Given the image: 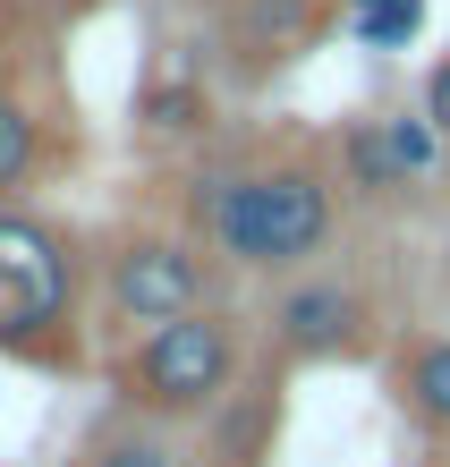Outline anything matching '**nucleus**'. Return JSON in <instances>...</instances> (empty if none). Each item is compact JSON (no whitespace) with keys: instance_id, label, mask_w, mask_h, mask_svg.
Listing matches in <instances>:
<instances>
[{"instance_id":"nucleus-10","label":"nucleus","mask_w":450,"mask_h":467,"mask_svg":"<svg viewBox=\"0 0 450 467\" xmlns=\"http://www.w3.org/2000/svg\"><path fill=\"white\" fill-rule=\"evenodd\" d=\"M86 467H195V459L179 451V433H171V425H153V417H120V425H102V433H94Z\"/></svg>"},{"instance_id":"nucleus-5","label":"nucleus","mask_w":450,"mask_h":467,"mask_svg":"<svg viewBox=\"0 0 450 467\" xmlns=\"http://www.w3.org/2000/svg\"><path fill=\"white\" fill-rule=\"evenodd\" d=\"M272 340L306 357V366H323V357H357L365 340H374V306L349 289V281H289L272 297Z\"/></svg>"},{"instance_id":"nucleus-12","label":"nucleus","mask_w":450,"mask_h":467,"mask_svg":"<svg viewBox=\"0 0 450 467\" xmlns=\"http://www.w3.org/2000/svg\"><path fill=\"white\" fill-rule=\"evenodd\" d=\"M425 26V0H349V35L365 51H408Z\"/></svg>"},{"instance_id":"nucleus-2","label":"nucleus","mask_w":450,"mask_h":467,"mask_svg":"<svg viewBox=\"0 0 450 467\" xmlns=\"http://www.w3.org/2000/svg\"><path fill=\"white\" fill-rule=\"evenodd\" d=\"M238 357H246L238 323L221 306L153 323V332L128 348V366H120V400L136 408V417H153V425H195V417H213V408L230 400Z\"/></svg>"},{"instance_id":"nucleus-6","label":"nucleus","mask_w":450,"mask_h":467,"mask_svg":"<svg viewBox=\"0 0 450 467\" xmlns=\"http://www.w3.org/2000/svg\"><path fill=\"white\" fill-rule=\"evenodd\" d=\"M323 17H331V0H238L230 9V60L246 77H264L280 60H298L323 35Z\"/></svg>"},{"instance_id":"nucleus-4","label":"nucleus","mask_w":450,"mask_h":467,"mask_svg":"<svg viewBox=\"0 0 450 467\" xmlns=\"http://www.w3.org/2000/svg\"><path fill=\"white\" fill-rule=\"evenodd\" d=\"M213 246H195V238H171V230H136L110 246V272H102V289H110V315L136 323V332H153V323H179V315H204L213 306Z\"/></svg>"},{"instance_id":"nucleus-3","label":"nucleus","mask_w":450,"mask_h":467,"mask_svg":"<svg viewBox=\"0 0 450 467\" xmlns=\"http://www.w3.org/2000/svg\"><path fill=\"white\" fill-rule=\"evenodd\" d=\"M77 315V255L35 213H0V348H51Z\"/></svg>"},{"instance_id":"nucleus-9","label":"nucleus","mask_w":450,"mask_h":467,"mask_svg":"<svg viewBox=\"0 0 450 467\" xmlns=\"http://www.w3.org/2000/svg\"><path fill=\"white\" fill-rule=\"evenodd\" d=\"M340 187H357L365 204L400 196V161H391V128L382 119H349L340 128Z\"/></svg>"},{"instance_id":"nucleus-7","label":"nucleus","mask_w":450,"mask_h":467,"mask_svg":"<svg viewBox=\"0 0 450 467\" xmlns=\"http://www.w3.org/2000/svg\"><path fill=\"white\" fill-rule=\"evenodd\" d=\"M400 408L434 442H450V332H425L400 348Z\"/></svg>"},{"instance_id":"nucleus-8","label":"nucleus","mask_w":450,"mask_h":467,"mask_svg":"<svg viewBox=\"0 0 450 467\" xmlns=\"http://www.w3.org/2000/svg\"><path fill=\"white\" fill-rule=\"evenodd\" d=\"M382 128H391V161H400V196H434L450 179V136L425 111H382Z\"/></svg>"},{"instance_id":"nucleus-1","label":"nucleus","mask_w":450,"mask_h":467,"mask_svg":"<svg viewBox=\"0 0 450 467\" xmlns=\"http://www.w3.org/2000/svg\"><path fill=\"white\" fill-rule=\"evenodd\" d=\"M187 222L238 272H272L289 281L331 246L340 230V179L315 161H230V171L187 179Z\"/></svg>"},{"instance_id":"nucleus-14","label":"nucleus","mask_w":450,"mask_h":467,"mask_svg":"<svg viewBox=\"0 0 450 467\" xmlns=\"http://www.w3.org/2000/svg\"><path fill=\"white\" fill-rule=\"evenodd\" d=\"M416 111H425V119L450 136V51H442L434 68H425V86H416Z\"/></svg>"},{"instance_id":"nucleus-13","label":"nucleus","mask_w":450,"mask_h":467,"mask_svg":"<svg viewBox=\"0 0 450 467\" xmlns=\"http://www.w3.org/2000/svg\"><path fill=\"white\" fill-rule=\"evenodd\" d=\"M136 119H145L153 136H195V128H204V94H195L187 77H179V86H145Z\"/></svg>"},{"instance_id":"nucleus-11","label":"nucleus","mask_w":450,"mask_h":467,"mask_svg":"<svg viewBox=\"0 0 450 467\" xmlns=\"http://www.w3.org/2000/svg\"><path fill=\"white\" fill-rule=\"evenodd\" d=\"M35 161H43V119L0 86V196H17V187L35 179Z\"/></svg>"}]
</instances>
